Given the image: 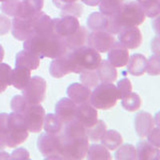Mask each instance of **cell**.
Segmentation results:
<instances>
[{
	"mask_svg": "<svg viewBox=\"0 0 160 160\" xmlns=\"http://www.w3.org/2000/svg\"><path fill=\"white\" fill-rule=\"evenodd\" d=\"M147 59L144 55L135 53L129 56L127 62V72L133 76H141L146 72Z\"/></svg>",
	"mask_w": 160,
	"mask_h": 160,
	"instance_id": "obj_21",
	"label": "cell"
},
{
	"mask_svg": "<svg viewBox=\"0 0 160 160\" xmlns=\"http://www.w3.org/2000/svg\"><path fill=\"white\" fill-rule=\"evenodd\" d=\"M11 28V21L10 19L3 14H0V35H5L9 32Z\"/></svg>",
	"mask_w": 160,
	"mask_h": 160,
	"instance_id": "obj_45",
	"label": "cell"
},
{
	"mask_svg": "<svg viewBox=\"0 0 160 160\" xmlns=\"http://www.w3.org/2000/svg\"><path fill=\"white\" fill-rule=\"evenodd\" d=\"M115 158L117 160H136V147L133 146L132 144H121L117 148V151L115 153Z\"/></svg>",
	"mask_w": 160,
	"mask_h": 160,
	"instance_id": "obj_35",
	"label": "cell"
},
{
	"mask_svg": "<svg viewBox=\"0 0 160 160\" xmlns=\"http://www.w3.org/2000/svg\"><path fill=\"white\" fill-rule=\"evenodd\" d=\"M80 27L77 17L62 15L61 17L52 19L53 35L59 38H66L73 34Z\"/></svg>",
	"mask_w": 160,
	"mask_h": 160,
	"instance_id": "obj_10",
	"label": "cell"
},
{
	"mask_svg": "<svg viewBox=\"0 0 160 160\" xmlns=\"http://www.w3.org/2000/svg\"><path fill=\"white\" fill-rule=\"evenodd\" d=\"M19 114L22 116L29 132L39 133L43 129L44 118L46 113L41 104L28 103Z\"/></svg>",
	"mask_w": 160,
	"mask_h": 160,
	"instance_id": "obj_7",
	"label": "cell"
},
{
	"mask_svg": "<svg viewBox=\"0 0 160 160\" xmlns=\"http://www.w3.org/2000/svg\"><path fill=\"white\" fill-rule=\"evenodd\" d=\"M146 72L152 76H156L160 73V58L159 55H152L146 62Z\"/></svg>",
	"mask_w": 160,
	"mask_h": 160,
	"instance_id": "obj_40",
	"label": "cell"
},
{
	"mask_svg": "<svg viewBox=\"0 0 160 160\" xmlns=\"http://www.w3.org/2000/svg\"><path fill=\"white\" fill-rule=\"evenodd\" d=\"M114 42V34L106 31V30H97V31H92L88 34L86 43L89 47L95 49L97 52L104 53L112 47Z\"/></svg>",
	"mask_w": 160,
	"mask_h": 160,
	"instance_id": "obj_11",
	"label": "cell"
},
{
	"mask_svg": "<svg viewBox=\"0 0 160 160\" xmlns=\"http://www.w3.org/2000/svg\"><path fill=\"white\" fill-rule=\"evenodd\" d=\"M142 103L141 97L136 92H130L128 95L121 99L122 107L128 112H135L140 108Z\"/></svg>",
	"mask_w": 160,
	"mask_h": 160,
	"instance_id": "obj_33",
	"label": "cell"
},
{
	"mask_svg": "<svg viewBox=\"0 0 160 160\" xmlns=\"http://www.w3.org/2000/svg\"><path fill=\"white\" fill-rule=\"evenodd\" d=\"M96 71L100 83H113L117 79L116 67H114L108 60H101Z\"/></svg>",
	"mask_w": 160,
	"mask_h": 160,
	"instance_id": "obj_23",
	"label": "cell"
},
{
	"mask_svg": "<svg viewBox=\"0 0 160 160\" xmlns=\"http://www.w3.org/2000/svg\"><path fill=\"white\" fill-rule=\"evenodd\" d=\"M20 5H21V0H6V1L2 2L0 8L4 14L8 15V16L16 17L20 11Z\"/></svg>",
	"mask_w": 160,
	"mask_h": 160,
	"instance_id": "obj_38",
	"label": "cell"
},
{
	"mask_svg": "<svg viewBox=\"0 0 160 160\" xmlns=\"http://www.w3.org/2000/svg\"><path fill=\"white\" fill-rule=\"evenodd\" d=\"M75 118H76L79 122H81L86 128L91 127L98 120L97 109L94 106H92L89 102L78 104Z\"/></svg>",
	"mask_w": 160,
	"mask_h": 160,
	"instance_id": "obj_14",
	"label": "cell"
},
{
	"mask_svg": "<svg viewBox=\"0 0 160 160\" xmlns=\"http://www.w3.org/2000/svg\"><path fill=\"white\" fill-rule=\"evenodd\" d=\"M11 159H28L29 152L25 148H17L10 155Z\"/></svg>",
	"mask_w": 160,
	"mask_h": 160,
	"instance_id": "obj_46",
	"label": "cell"
},
{
	"mask_svg": "<svg viewBox=\"0 0 160 160\" xmlns=\"http://www.w3.org/2000/svg\"><path fill=\"white\" fill-rule=\"evenodd\" d=\"M47 83L40 76H33L29 80L26 87L22 89V95L28 103L41 104L46 96Z\"/></svg>",
	"mask_w": 160,
	"mask_h": 160,
	"instance_id": "obj_8",
	"label": "cell"
},
{
	"mask_svg": "<svg viewBox=\"0 0 160 160\" xmlns=\"http://www.w3.org/2000/svg\"><path fill=\"white\" fill-rule=\"evenodd\" d=\"M87 38H88L87 29L83 26H80L73 34H71L70 36L66 38H63V41L66 44V46L68 47L69 50H74L86 45Z\"/></svg>",
	"mask_w": 160,
	"mask_h": 160,
	"instance_id": "obj_24",
	"label": "cell"
},
{
	"mask_svg": "<svg viewBox=\"0 0 160 160\" xmlns=\"http://www.w3.org/2000/svg\"><path fill=\"white\" fill-rule=\"evenodd\" d=\"M101 143L108 150H116L123 143L122 135L116 130H106L101 139Z\"/></svg>",
	"mask_w": 160,
	"mask_h": 160,
	"instance_id": "obj_29",
	"label": "cell"
},
{
	"mask_svg": "<svg viewBox=\"0 0 160 160\" xmlns=\"http://www.w3.org/2000/svg\"><path fill=\"white\" fill-rule=\"evenodd\" d=\"M29 131L22 116L19 113L12 112L8 114L5 144L6 147L14 148L24 143L28 138Z\"/></svg>",
	"mask_w": 160,
	"mask_h": 160,
	"instance_id": "obj_5",
	"label": "cell"
},
{
	"mask_svg": "<svg viewBox=\"0 0 160 160\" xmlns=\"http://www.w3.org/2000/svg\"><path fill=\"white\" fill-rule=\"evenodd\" d=\"M63 128H64V123L55 114L49 113L47 115H45L43 129H45V131L47 133L59 135L63 131Z\"/></svg>",
	"mask_w": 160,
	"mask_h": 160,
	"instance_id": "obj_28",
	"label": "cell"
},
{
	"mask_svg": "<svg viewBox=\"0 0 160 160\" xmlns=\"http://www.w3.org/2000/svg\"><path fill=\"white\" fill-rule=\"evenodd\" d=\"M106 130H107L106 123L103 120H97V122L94 125H92L91 127L86 128V136L88 140L92 142L101 141Z\"/></svg>",
	"mask_w": 160,
	"mask_h": 160,
	"instance_id": "obj_31",
	"label": "cell"
},
{
	"mask_svg": "<svg viewBox=\"0 0 160 160\" xmlns=\"http://www.w3.org/2000/svg\"><path fill=\"white\" fill-rule=\"evenodd\" d=\"M11 67L6 63H0V93L4 92L10 85Z\"/></svg>",
	"mask_w": 160,
	"mask_h": 160,
	"instance_id": "obj_39",
	"label": "cell"
},
{
	"mask_svg": "<svg viewBox=\"0 0 160 160\" xmlns=\"http://www.w3.org/2000/svg\"><path fill=\"white\" fill-rule=\"evenodd\" d=\"M72 73H81L84 70L96 69L101 62V55L96 50L84 45L77 49L69 50L67 53Z\"/></svg>",
	"mask_w": 160,
	"mask_h": 160,
	"instance_id": "obj_3",
	"label": "cell"
},
{
	"mask_svg": "<svg viewBox=\"0 0 160 160\" xmlns=\"http://www.w3.org/2000/svg\"><path fill=\"white\" fill-rule=\"evenodd\" d=\"M145 1H148V0H136V2H138V3H141V2H145Z\"/></svg>",
	"mask_w": 160,
	"mask_h": 160,
	"instance_id": "obj_52",
	"label": "cell"
},
{
	"mask_svg": "<svg viewBox=\"0 0 160 160\" xmlns=\"http://www.w3.org/2000/svg\"><path fill=\"white\" fill-rule=\"evenodd\" d=\"M66 94L68 98H70L74 103L78 105L85 102H89L90 95H91V89L86 87L82 83L75 82L70 84L67 87Z\"/></svg>",
	"mask_w": 160,
	"mask_h": 160,
	"instance_id": "obj_19",
	"label": "cell"
},
{
	"mask_svg": "<svg viewBox=\"0 0 160 160\" xmlns=\"http://www.w3.org/2000/svg\"><path fill=\"white\" fill-rule=\"evenodd\" d=\"M61 133H63L65 136L71 138L84 137L86 136V127L75 118L71 121L67 122L66 124H64L63 131Z\"/></svg>",
	"mask_w": 160,
	"mask_h": 160,
	"instance_id": "obj_27",
	"label": "cell"
},
{
	"mask_svg": "<svg viewBox=\"0 0 160 160\" xmlns=\"http://www.w3.org/2000/svg\"><path fill=\"white\" fill-rule=\"evenodd\" d=\"M27 104H28V102L26 101V99L23 97V95H15V96L11 99L10 107H11L13 112L20 113L25 107H26Z\"/></svg>",
	"mask_w": 160,
	"mask_h": 160,
	"instance_id": "obj_43",
	"label": "cell"
},
{
	"mask_svg": "<svg viewBox=\"0 0 160 160\" xmlns=\"http://www.w3.org/2000/svg\"><path fill=\"white\" fill-rule=\"evenodd\" d=\"M64 14L62 15H68V16H74V17H80L82 15L83 12V6L81 4H79L77 2L69 4L64 6L62 8ZM61 15V16H62Z\"/></svg>",
	"mask_w": 160,
	"mask_h": 160,
	"instance_id": "obj_42",
	"label": "cell"
},
{
	"mask_svg": "<svg viewBox=\"0 0 160 160\" xmlns=\"http://www.w3.org/2000/svg\"><path fill=\"white\" fill-rule=\"evenodd\" d=\"M124 3V0H100V12L105 15H111L116 13Z\"/></svg>",
	"mask_w": 160,
	"mask_h": 160,
	"instance_id": "obj_36",
	"label": "cell"
},
{
	"mask_svg": "<svg viewBox=\"0 0 160 160\" xmlns=\"http://www.w3.org/2000/svg\"><path fill=\"white\" fill-rule=\"evenodd\" d=\"M147 141L150 142L152 145L156 147H159L160 146V129H159V126L156 125V126H154L152 128V130L148 133L147 135Z\"/></svg>",
	"mask_w": 160,
	"mask_h": 160,
	"instance_id": "obj_44",
	"label": "cell"
},
{
	"mask_svg": "<svg viewBox=\"0 0 160 160\" xmlns=\"http://www.w3.org/2000/svg\"><path fill=\"white\" fill-rule=\"evenodd\" d=\"M23 48L39 58L48 57L52 59L62 56L69 51L63 39L55 35L41 36L33 34L32 36L24 40Z\"/></svg>",
	"mask_w": 160,
	"mask_h": 160,
	"instance_id": "obj_2",
	"label": "cell"
},
{
	"mask_svg": "<svg viewBox=\"0 0 160 160\" xmlns=\"http://www.w3.org/2000/svg\"><path fill=\"white\" fill-rule=\"evenodd\" d=\"M3 58H4V49L2 47V45L0 44V63L2 62Z\"/></svg>",
	"mask_w": 160,
	"mask_h": 160,
	"instance_id": "obj_50",
	"label": "cell"
},
{
	"mask_svg": "<svg viewBox=\"0 0 160 160\" xmlns=\"http://www.w3.org/2000/svg\"><path fill=\"white\" fill-rule=\"evenodd\" d=\"M81 1L84 4L89 5V6H96V5L99 4L100 0H81Z\"/></svg>",
	"mask_w": 160,
	"mask_h": 160,
	"instance_id": "obj_49",
	"label": "cell"
},
{
	"mask_svg": "<svg viewBox=\"0 0 160 160\" xmlns=\"http://www.w3.org/2000/svg\"><path fill=\"white\" fill-rule=\"evenodd\" d=\"M59 153L63 159L79 160L86 157L89 147L87 136L71 138L65 136L63 133L59 135Z\"/></svg>",
	"mask_w": 160,
	"mask_h": 160,
	"instance_id": "obj_4",
	"label": "cell"
},
{
	"mask_svg": "<svg viewBox=\"0 0 160 160\" xmlns=\"http://www.w3.org/2000/svg\"><path fill=\"white\" fill-rule=\"evenodd\" d=\"M145 16L148 17H157L160 12V6H159V0H148V1L139 3Z\"/></svg>",
	"mask_w": 160,
	"mask_h": 160,
	"instance_id": "obj_37",
	"label": "cell"
},
{
	"mask_svg": "<svg viewBox=\"0 0 160 160\" xmlns=\"http://www.w3.org/2000/svg\"><path fill=\"white\" fill-rule=\"evenodd\" d=\"M137 159L140 160H152L159 159V147L152 145L148 141H140L136 147Z\"/></svg>",
	"mask_w": 160,
	"mask_h": 160,
	"instance_id": "obj_26",
	"label": "cell"
},
{
	"mask_svg": "<svg viewBox=\"0 0 160 160\" xmlns=\"http://www.w3.org/2000/svg\"><path fill=\"white\" fill-rule=\"evenodd\" d=\"M4 1H6V0H0V2H4Z\"/></svg>",
	"mask_w": 160,
	"mask_h": 160,
	"instance_id": "obj_53",
	"label": "cell"
},
{
	"mask_svg": "<svg viewBox=\"0 0 160 160\" xmlns=\"http://www.w3.org/2000/svg\"><path fill=\"white\" fill-rule=\"evenodd\" d=\"M37 148L45 159H63L59 153V136L41 133L37 139Z\"/></svg>",
	"mask_w": 160,
	"mask_h": 160,
	"instance_id": "obj_9",
	"label": "cell"
},
{
	"mask_svg": "<svg viewBox=\"0 0 160 160\" xmlns=\"http://www.w3.org/2000/svg\"><path fill=\"white\" fill-rule=\"evenodd\" d=\"M79 80L83 85L90 89H94L97 85L100 84V80L98 77V74L96 69H91V70H84L81 73H79Z\"/></svg>",
	"mask_w": 160,
	"mask_h": 160,
	"instance_id": "obj_34",
	"label": "cell"
},
{
	"mask_svg": "<svg viewBox=\"0 0 160 160\" xmlns=\"http://www.w3.org/2000/svg\"><path fill=\"white\" fill-rule=\"evenodd\" d=\"M134 126L138 136L146 137L155 126L154 118L151 114L146 111L138 112L134 118Z\"/></svg>",
	"mask_w": 160,
	"mask_h": 160,
	"instance_id": "obj_17",
	"label": "cell"
},
{
	"mask_svg": "<svg viewBox=\"0 0 160 160\" xmlns=\"http://www.w3.org/2000/svg\"><path fill=\"white\" fill-rule=\"evenodd\" d=\"M118 101L117 88L113 83H100L91 91L89 103L96 109L108 110Z\"/></svg>",
	"mask_w": 160,
	"mask_h": 160,
	"instance_id": "obj_6",
	"label": "cell"
},
{
	"mask_svg": "<svg viewBox=\"0 0 160 160\" xmlns=\"http://www.w3.org/2000/svg\"><path fill=\"white\" fill-rule=\"evenodd\" d=\"M151 50L153 51V53L155 55H159V38L158 36L155 37L152 40V43H151Z\"/></svg>",
	"mask_w": 160,
	"mask_h": 160,
	"instance_id": "obj_48",
	"label": "cell"
},
{
	"mask_svg": "<svg viewBox=\"0 0 160 160\" xmlns=\"http://www.w3.org/2000/svg\"><path fill=\"white\" fill-rule=\"evenodd\" d=\"M107 17L106 31L112 34H119L124 29L142 24L146 16L138 2L128 1L123 3L116 13L107 15Z\"/></svg>",
	"mask_w": 160,
	"mask_h": 160,
	"instance_id": "obj_1",
	"label": "cell"
},
{
	"mask_svg": "<svg viewBox=\"0 0 160 160\" xmlns=\"http://www.w3.org/2000/svg\"><path fill=\"white\" fill-rule=\"evenodd\" d=\"M86 157L89 160H109L111 158L109 150L101 144L89 145Z\"/></svg>",
	"mask_w": 160,
	"mask_h": 160,
	"instance_id": "obj_30",
	"label": "cell"
},
{
	"mask_svg": "<svg viewBox=\"0 0 160 160\" xmlns=\"http://www.w3.org/2000/svg\"><path fill=\"white\" fill-rule=\"evenodd\" d=\"M0 158H10V155L6 154L4 151H0Z\"/></svg>",
	"mask_w": 160,
	"mask_h": 160,
	"instance_id": "obj_51",
	"label": "cell"
},
{
	"mask_svg": "<svg viewBox=\"0 0 160 160\" xmlns=\"http://www.w3.org/2000/svg\"><path fill=\"white\" fill-rule=\"evenodd\" d=\"M31 79V70L23 67H15L10 73V85L18 90L26 87L29 80Z\"/></svg>",
	"mask_w": 160,
	"mask_h": 160,
	"instance_id": "obj_20",
	"label": "cell"
},
{
	"mask_svg": "<svg viewBox=\"0 0 160 160\" xmlns=\"http://www.w3.org/2000/svg\"><path fill=\"white\" fill-rule=\"evenodd\" d=\"M43 0H21L20 11L18 16L22 18H31L38 12L41 11L43 7Z\"/></svg>",
	"mask_w": 160,
	"mask_h": 160,
	"instance_id": "obj_25",
	"label": "cell"
},
{
	"mask_svg": "<svg viewBox=\"0 0 160 160\" xmlns=\"http://www.w3.org/2000/svg\"><path fill=\"white\" fill-rule=\"evenodd\" d=\"M77 110V104L74 103L70 98H61L55 105V115L66 124L67 122L75 119Z\"/></svg>",
	"mask_w": 160,
	"mask_h": 160,
	"instance_id": "obj_13",
	"label": "cell"
},
{
	"mask_svg": "<svg viewBox=\"0 0 160 160\" xmlns=\"http://www.w3.org/2000/svg\"><path fill=\"white\" fill-rule=\"evenodd\" d=\"M129 51L119 41H115L112 47L108 50V61L114 67H124L129 59Z\"/></svg>",
	"mask_w": 160,
	"mask_h": 160,
	"instance_id": "obj_16",
	"label": "cell"
},
{
	"mask_svg": "<svg viewBox=\"0 0 160 160\" xmlns=\"http://www.w3.org/2000/svg\"><path fill=\"white\" fill-rule=\"evenodd\" d=\"M36 15H34L31 18L14 17L11 23L13 37L20 41H24L30 36H32L34 34V19Z\"/></svg>",
	"mask_w": 160,
	"mask_h": 160,
	"instance_id": "obj_12",
	"label": "cell"
},
{
	"mask_svg": "<svg viewBox=\"0 0 160 160\" xmlns=\"http://www.w3.org/2000/svg\"><path fill=\"white\" fill-rule=\"evenodd\" d=\"M77 1H78V0H53V3L56 5L58 8L62 9L64 6H66V5L75 3V2H77Z\"/></svg>",
	"mask_w": 160,
	"mask_h": 160,
	"instance_id": "obj_47",
	"label": "cell"
},
{
	"mask_svg": "<svg viewBox=\"0 0 160 160\" xmlns=\"http://www.w3.org/2000/svg\"><path fill=\"white\" fill-rule=\"evenodd\" d=\"M117 93H118V99H122L130 92H132V83L128 78L120 79L117 85Z\"/></svg>",
	"mask_w": 160,
	"mask_h": 160,
	"instance_id": "obj_41",
	"label": "cell"
},
{
	"mask_svg": "<svg viewBox=\"0 0 160 160\" xmlns=\"http://www.w3.org/2000/svg\"><path fill=\"white\" fill-rule=\"evenodd\" d=\"M67 53L60 57L54 58L50 63L49 72L53 78H62L65 75L72 73L71 64H70Z\"/></svg>",
	"mask_w": 160,
	"mask_h": 160,
	"instance_id": "obj_18",
	"label": "cell"
},
{
	"mask_svg": "<svg viewBox=\"0 0 160 160\" xmlns=\"http://www.w3.org/2000/svg\"><path fill=\"white\" fill-rule=\"evenodd\" d=\"M40 58L37 57L33 53L27 51V50H22L16 54L15 58V65L17 67H23L29 70H35L39 67Z\"/></svg>",
	"mask_w": 160,
	"mask_h": 160,
	"instance_id": "obj_22",
	"label": "cell"
},
{
	"mask_svg": "<svg viewBox=\"0 0 160 160\" xmlns=\"http://www.w3.org/2000/svg\"><path fill=\"white\" fill-rule=\"evenodd\" d=\"M118 40L124 47L129 49L138 48L142 43V34L137 26L122 30L118 35Z\"/></svg>",
	"mask_w": 160,
	"mask_h": 160,
	"instance_id": "obj_15",
	"label": "cell"
},
{
	"mask_svg": "<svg viewBox=\"0 0 160 160\" xmlns=\"http://www.w3.org/2000/svg\"><path fill=\"white\" fill-rule=\"evenodd\" d=\"M108 23V17L101 12H94L90 14L87 19L88 27L92 31H97V30H106Z\"/></svg>",
	"mask_w": 160,
	"mask_h": 160,
	"instance_id": "obj_32",
	"label": "cell"
}]
</instances>
